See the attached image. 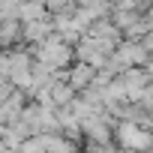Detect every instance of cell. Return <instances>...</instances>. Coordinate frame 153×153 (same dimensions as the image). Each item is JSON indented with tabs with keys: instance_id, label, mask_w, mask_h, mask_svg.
<instances>
[{
	"instance_id": "1",
	"label": "cell",
	"mask_w": 153,
	"mask_h": 153,
	"mask_svg": "<svg viewBox=\"0 0 153 153\" xmlns=\"http://www.w3.org/2000/svg\"><path fill=\"white\" fill-rule=\"evenodd\" d=\"M114 135H117V141H120V150H135V153H141V150H147V144H150L147 129H144V126H135V123H129V120H120Z\"/></svg>"
},
{
	"instance_id": "2",
	"label": "cell",
	"mask_w": 153,
	"mask_h": 153,
	"mask_svg": "<svg viewBox=\"0 0 153 153\" xmlns=\"http://www.w3.org/2000/svg\"><path fill=\"white\" fill-rule=\"evenodd\" d=\"M72 57L69 45L63 39H42V48H39V63L48 66V69H57V66H66V60Z\"/></svg>"
},
{
	"instance_id": "3",
	"label": "cell",
	"mask_w": 153,
	"mask_h": 153,
	"mask_svg": "<svg viewBox=\"0 0 153 153\" xmlns=\"http://www.w3.org/2000/svg\"><path fill=\"white\" fill-rule=\"evenodd\" d=\"M45 153H75V141H69L60 132H39Z\"/></svg>"
},
{
	"instance_id": "4",
	"label": "cell",
	"mask_w": 153,
	"mask_h": 153,
	"mask_svg": "<svg viewBox=\"0 0 153 153\" xmlns=\"http://www.w3.org/2000/svg\"><path fill=\"white\" fill-rule=\"evenodd\" d=\"M21 102H24L21 93H9L0 99V123H15L21 114Z\"/></svg>"
},
{
	"instance_id": "5",
	"label": "cell",
	"mask_w": 153,
	"mask_h": 153,
	"mask_svg": "<svg viewBox=\"0 0 153 153\" xmlns=\"http://www.w3.org/2000/svg\"><path fill=\"white\" fill-rule=\"evenodd\" d=\"M93 78H96V69L87 66V63H81V66L72 69V75H69V87H72V90H81V87L93 84Z\"/></svg>"
},
{
	"instance_id": "6",
	"label": "cell",
	"mask_w": 153,
	"mask_h": 153,
	"mask_svg": "<svg viewBox=\"0 0 153 153\" xmlns=\"http://www.w3.org/2000/svg\"><path fill=\"white\" fill-rule=\"evenodd\" d=\"M45 33H48V24H27V39H36V42H42L45 39Z\"/></svg>"
},
{
	"instance_id": "7",
	"label": "cell",
	"mask_w": 153,
	"mask_h": 153,
	"mask_svg": "<svg viewBox=\"0 0 153 153\" xmlns=\"http://www.w3.org/2000/svg\"><path fill=\"white\" fill-rule=\"evenodd\" d=\"M21 18H42V3H27V6H21Z\"/></svg>"
},
{
	"instance_id": "8",
	"label": "cell",
	"mask_w": 153,
	"mask_h": 153,
	"mask_svg": "<svg viewBox=\"0 0 153 153\" xmlns=\"http://www.w3.org/2000/svg\"><path fill=\"white\" fill-rule=\"evenodd\" d=\"M15 30H18V24H9V21H6V24H0V42H12V39L18 36Z\"/></svg>"
},
{
	"instance_id": "9",
	"label": "cell",
	"mask_w": 153,
	"mask_h": 153,
	"mask_svg": "<svg viewBox=\"0 0 153 153\" xmlns=\"http://www.w3.org/2000/svg\"><path fill=\"white\" fill-rule=\"evenodd\" d=\"M0 153H9V147H6V144H3V141H0Z\"/></svg>"
}]
</instances>
